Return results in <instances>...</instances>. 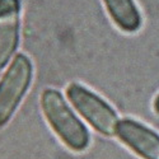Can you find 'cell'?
Instances as JSON below:
<instances>
[{
  "mask_svg": "<svg viewBox=\"0 0 159 159\" xmlns=\"http://www.w3.org/2000/svg\"><path fill=\"white\" fill-rule=\"evenodd\" d=\"M42 112L52 131L73 152H84L90 143L85 125L79 120L74 111L57 89L46 88L39 98Z\"/></svg>",
  "mask_w": 159,
  "mask_h": 159,
  "instance_id": "cell-1",
  "label": "cell"
},
{
  "mask_svg": "<svg viewBox=\"0 0 159 159\" xmlns=\"http://www.w3.org/2000/svg\"><path fill=\"white\" fill-rule=\"evenodd\" d=\"M33 78L30 57L18 54L0 79V127L7 125L27 94Z\"/></svg>",
  "mask_w": 159,
  "mask_h": 159,
  "instance_id": "cell-2",
  "label": "cell"
},
{
  "mask_svg": "<svg viewBox=\"0 0 159 159\" xmlns=\"http://www.w3.org/2000/svg\"><path fill=\"white\" fill-rule=\"evenodd\" d=\"M66 96L80 116L99 134L104 136L116 135L120 120L115 110L103 98L79 83L69 84Z\"/></svg>",
  "mask_w": 159,
  "mask_h": 159,
  "instance_id": "cell-3",
  "label": "cell"
},
{
  "mask_svg": "<svg viewBox=\"0 0 159 159\" xmlns=\"http://www.w3.org/2000/svg\"><path fill=\"white\" fill-rule=\"evenodd\" d=\"M116 136L141 159H159V134L144 124L132 118L120 120Z\"/></svg>",
  "mask_w": 159,
  "mask_h": 159,
  "instance_id": "cell-4",
  "label": "cell"
},
{
  "mask_svg": "<svg viewBox=\"0 0 159 159\" xmlns=\"http://www.w3.org/2000/svg\"><path fill=\"white\" fill-rule=\"evenodd\" d=\"M110 18L125 33L138 32L141 27V14L134 0H102Z\"/></svg>",
  "mask_w": 159,
  "mask_h": 159,
  "instance_id": "cell-5",
  "label": "cell"
},
{
  "mask_svg": "<svg viewBox=\"0 0 159 159\" xmlns=\"http://www.w3.org/2000/svg\"><path fill=\"white\" fill-rule=\"evenodd\" d=\"M19 13L0 18V69L7 66L19 43Z\"/></svg>",
  "mask_w": 159,
  "mask_h": 159,
  "instance_id": "cell-6",
  "label": "cell"
},
{
  "mask_svg": "<svg viewBox=\"0 0 159 159\" xmlns=\"http://www.w3.org/2000/svg\"><path fill=\"white\" fill-rule=\"evenodd\" d=\"M20 10V0H0V18L16 14Z\"/></svg>",
  "mask_w": 159,
  "mask_h": 159,
  "instance_id": "cell-7",
  "label": "cell"
},
{
  "mask_svg": "<svg viewBox=\"0 0 159 159\" xmlns=\"http://www.w3.org/2000/svg\"><path fill=\"white\" fill-rule=\"evenodd\" d=\"M153 108H154V112L159 115V93L157 94V97L154 98V102H153Z\"/></svg>",
  "mask_w": 159,
  "mask_h": 159,
  "instance_id": "cell-8",
  "label": "cell"
}]
</instances>
